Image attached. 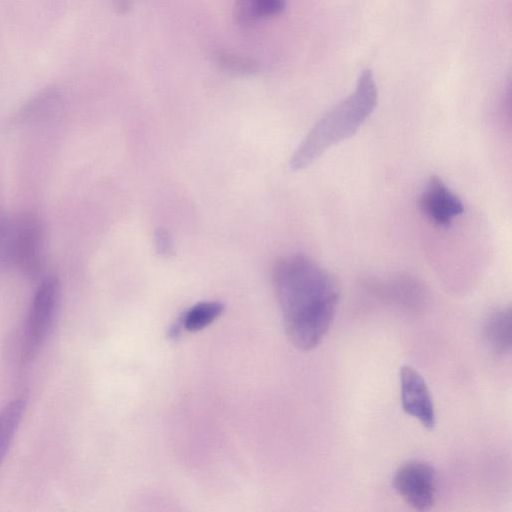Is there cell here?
Wrapping results in <instances>:
<instances>
[{"instance_id":"cell-14","label":"cell","mask_w":512,"mask_h":512,"mask_svg":"<svg viewBox=\"0 0 512 512\" xmlns=\"http://www.w3.org/2000/svg\"><path fill=\"white\" fill-rule=\"evenodd\" d=\"M154 246L157 254L163 258H169L175 252L173 238L170 232L163 228L155 231Z\"/></svg>"},{"instance_id":"cell-1","label":"cell","mask_w":512,"mask_h":512,"mask_svg":"<svg viewBox=\"0 0 512 512\" xmlns=\"http://www.w3.org/2000/svg\"><path fill=\"white\" fill-rule=\"evenodd\" d=\"M273 285L283 316L285 332L302 351L317 347L328 332L340 298L333 274L306 255L278 259Z\"/></svg>"},{"instance_id":"cell-7","label":"cell","mask_w":512,"mask_h":512,"mask_svg":"<svg viewBox=\"0 0 512 512\" xmlns=\"http://www.w3.org/2000/svg\"><path fill=\"white\" fill-rule=\"evenodd\" d=\"M419 206L424 216L435 226L447 228L464 212L460 198L437 176L427 181Z\"/></svg>"},{"instance_id":"cell-9","label":"cell","mask_w":512,"mask_h":512,"mask_svg":"<svg viewBox=\"0 0 512 512\" xmlns=\"http://www.w3.org/2000/svg\"><path fill=\"white\" fill-rule=\"evenodd\" d=\"M484 338L489 348L504 355L511 349V309L500 308L491 313L484 325Z\"/></svg>"},{"instance_id":"cell-5","label":"cell","mask_w":512,"mask_h":512,"mask_svg":"<svg viewBox=\"0 0 512 512\" xmlns=\"http://www.w3.org/2000/svg\"><path fill=\"white\" fill-rule=\"evenodd\" d=\"M16 217V243L13 267L28 277L37 276L44 262V230L41 221L33 214Z\"/></svg>"},{"instance_id":"cell-11","label":"cell","mask_w":512,"mask_h":512,"mask_svg":"<svg viewBox=\"0 0 512 512\" xmlns=\"http://www.w3.org/2000/svg\"><path fill=\"white\" fill-rule=\"evenodd\" d=\"M16 217L0 216V269L13 267Z\"/></svg>"},{"instance_id":"cell-8","label":"cell","mask_w":512,"mask_h":512,"mask_svg":"<svg viewBox=\"0 0 512 512\" xmlns=\"http://www.w3.org/2000/svg\"><path fill=\"white\" fill-rule=\"evenodd\" d=\"M224 311V304L220 301L210 300L199 302L188 308L170 329L172 338L182 331H200L213 323Z\"/></svg>"},{"instance_id":"cell-3","label":"cell","mask_w":512,"mask_h":512,"mask_svg":"<svg viewBox=\"0 0 512 512\" xmlns=\"http://www.w3.org/2000/svg\"><path fill=\"white\" fill-rule=\"evenodd\" d=\"M60 298V284L56 277L49 276L40 283L29 311L23 355L33 359L46 340L53 324Z\"/></svg>"},{"instance_id":"cell-6","label":"cell","mask_w":512,"mask_h":512,"mask_svg":"<svg viewBox=\"0 0 512 512\" xmlns=\"http://www.w3.org/2000/svg\"><path fill=\"white\" fill-rule=\"evenodd\" d=\"M399 380L403 410L425 428L432 429L436 424V413L424 378L413 367L404 365L400 369Z\"/></svg>"},{"instance_id":"cell-10","label":"cell","mask_w":512,"mask_h":512,"mask_svg":"<svg viewBox=\"0 0 512 512\" xmlns=\"http://www.w3.org/2000/svg\"><path fill=\"white\" fill-rule=\"evenodd\" d=\"M25 406L23 399H16L0 411V463L23 417Z\"/></svg>"},{"instance_id":"cell-13","label":"cell","mask_w":512,"mask_h":512,"mask_svg":"<svg viewBox=\"0 0 512 512\" xmlns=\"http://www.w3.org/2000/svg\"><path fill=\"white\" fill-rule=\"evenodd\" d=\"M247 11L253 23L264 17L280 14L286 5V0H244Z\"/></svg>"},{"instance_id":"cell-4","label":"cell","mask_w":512,"mask_h":512,"mask_svg":"<svg viewBox=\"0 0 512 512\" xmlns=\"http://www.w3.org/2000/svg\"><path fill=\"white\" fill-rule=\"evenodd\" d=\"M436 472L423 461L412 460L402 464L395 472L393 486L397 494L411 507L427 510L435 502Z\"/></svg>"},{"instance_id":"cell-12","label":"cell","mask_w":512,"mask_h":512,"mask_svg":"<svg viewBox=\"0 0 512 512\" xmlns=\"http://www.w3.org/2000/svg\"><path fill=\"white\" fill-rule=\"evenodd\" d=\"M217 64L222 70L235 75H251L259 70L254 59L231 52H219Z\"/></svg>"},{"instance_id":"cell-2","label":"cell","mask_w":512,"mask_h":512,"mask_svg":"<svg viewBox=\"0 0 512 512\" xmlns=\"http://www.w3.org/2000/svg\"><path fill=\"white\" fill-rule=\"evenodd\" d=\"M378 90L370 69L358 78L353 93L328 110L311 128L293 153L290 167L301 170L329 148L353 136L376 108Z\"/></svg>"}]
</instances>
